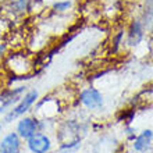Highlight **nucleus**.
<instances>
[{
  "label": "nucleus",
  "instance_id": "nucleus-1",
  "mask_svg": "<svg viewBox=\"0 0 153 153\" xmlns=\"http://www.w3.org/2000/svg\"><path fill=\"white\" fill-rule=\"evenodd\" d=\"M38 99H39V92H38L36 89L27 91L20 100L17 102L16 105L6 113L4 121L6 123H11V121H16L17 118H21L25 113H28L29 110H31V107L36 103Z\"/></svg>",
  "mask_w": 153,
  "mask_h": 153
},
{
  "label": "nucleus",
  "instance_id": "nucleus-2",
  "mask_svg": "<svg viewBox=\"0 0 153 153\" xmlns=\"http://www.w3.org/2000/svg\"><path fill=\"white\" fill-rule=\"evenodd\" d=\"M78 102L89 111H99L105 107V96L99 89L88 86L84 88L78 95Z\"/></svg>",
  "mask_w": 153,
  "mask_h": 153
},
{
  "label": "nucleus",
  "instance_id": "nucleus-3",
  "mask_svg": "<svg viewBox=\"0 0 153 153\" xmlns=\"http://www.w3.org/2000/svg\"><path fill=\"white\" fill-rule=\"evenodd\" d=\"M146 29L141 18H134L125 29V45L128 48H138L145 40Z\"/></svg>",
  "mask_w": 153,
  "mask_h": 153
},
{
  "label": "nucleus",
  "instance_id": "nucleus-4",
  "mask_svg": "<svg viewBox=\"0 0 153 153\" xmlns=\"http://www.w3.org/2000/svg\"><path fill=\"white\" fill-rule=\"evenodd\" d=\"M40 129V121L35 116H22L17 123L16 132L21 139H28Z\"/></svg>",
  "mask_w": 153,
  "mask_h": 153
},
{
  "label": "nucleus",
  "instance_id": "nucleus-5",
  "mask_svg": "<svg viewBox=\"0 0 153 153\" xmlns=\"http://www.w3.org/2000/svg\"><path fill=\"white\" fill-rule=\"evenodd\" d=\"M27 145L32 153H48L52 148V141H50L49 135L38 131L27 139Z\"/></svg>",
  "mask_w": 153,
  "mask_h": 153
},
{
  "label": "nucleus",
  "instance_id": "nucleus-6",
  "mask_svg": "<svg viewBox=\"0 0 153 153\" xmlns=\"http://www.w3.org/2000/svg\"><path fill=\"white\" fill-rule=\"evenodd\" d=\"M153 142V129L146 128L138 134L132 141V149L138 153H146Z\"/></svg>",
  "mask_w": 153,
  "mask_h": 153
},
{
  "label": "nucleus",
  "instance_id": "nucleus-7",
  "mask_svg": "<svg viewBox=\"0 0 153 153\" xmlns=\"http://www.w3.org/2000/svg\"><path fill=\"white\" fill-rule=\"evenodd\" d=\"M1 153H20L21 152V138L17 132H8L0 142Z\"/></svg>",
  "mask_w": 153,
  "mask_h": 153
},
{
  "label": "nucleus",
  "instance_id": "nucleus-8",
  "mask_svg": "<svg viewBox=\"0 0 153 153\" xmlns=\"http://www.w3.org/2000/svg\"><path fill=\"white\" fill-rule=\"evenodd\" d=\"M141 21L143 27H145L146 32L153 33V0L152 1H146V6L142 13Z\"/></svg>",
  "mask_w": 153,
  "mask_h": 153
},
{
  "label": "nucleus",
  "instance_id": "nucleus-9",
  "mask_svg": "<svg viewBox=\"0 0 153 153\" xmlns=\"http://www.w3.org/2000/svg\"><path fill=\"white\" fill-rule=\"evenodd\" d=\"M125 43V29H118L116 33H113L111 36V40H110V48H111V52L117 53L120 52L123 46Z\"/></svg>",
  "mask_w": 153,
  "mask_h": 153
},
{
  "label": "nucleus",
  "instance_id": "nucleus-10",
  "mask_svg": "<svg viewBox=\"0 0 153 153\" xmlns=\"http://www.w3.org/2000/svg\"><path fill=\"white\" fill-rule=\"evenodd\" d=\"M81 138H74L68 142H63L60 145V152L61 153H73L81 148Z\"/></svg>",
  "mask_w": 153,
  "mask_h": 153
},
{
  "label": "nucleus",
  "instance_id": "nucleus-11",
  "mask_svg": "<svg viewBox=\"0 0 153 153\" xmlns=\"http://www.w3.org/2000/svg\"><path fill=\"white\" fill-rule=\"evenodd\" d=\"M135 114H137V110H135V107L125 109V110H123V111L120 113L118 121H123V123H125V125H131V124H132V120H134V117H135Z\"/></svg>",
  "mask_w": 153,
  "mask_h": 153
},
{
  "label": "nucleus",
  "instance_id": "nucleus-12",
  "mask_svg": "<svg viewBox=\"0 0 153 153\" xmlns=\"http://www.w3.org/2000/svg\"><path fill=\"white\" fill-rule=\"evenodd\" d=\"M71 4L73 3L70 0H60V1H56V3L53 4V10L57 13H64L71 7Z\"/></svg>",
  "mask_w": 153,
  "mask_h": 153
},
{
  "label": "nucleus",
  "instance_id": "nucleus-13",
  "mask_svg": "<svg viewBox=\"0 0 153 153\" xmlns=\"http://www.w3.org/2000/svg\"><path fill=\"white\" fill-rule=\"evenodd\" d=\"M29 3H31V0H16L14 1V8H16V11L22 13L29 8Z\"/></svg>",
  "mask_w": 153,
  "mask_h": 153
},
{
  "label": "nucleus",
  "instance_id": "nucleus-14",
  "mask_svg": "<svg viewBox=\"0 0 153 153\" xmlns=\"http://www.w3.org/2000/svg\"><path fill=\"white\" fill-rule=\"evenodd\" d=\"M124 134L127 135V139H128V141H131V142H132L134 139H135V137L138 135L137 129L134 128L132 125H125V127H124Z\"/></svg>",
  "mask_w": 153,
  "mask_h": 153
},
{
  "label": "nucleus",
  "instance_id": "nucleus-15",
  "mask_svg": "<svg viewBox=\"0 0 153 153\" xmlns=\"http://www.w3.org/2000/svg\"><path fill=\"white\" fill-rule=\"evenodd\" d=\"M6 49H7V48H6V45H4V43H0V59H1V56H3L4 53H6Z\"/></svg>",
  "mask_w": 153,
  "mask_h": 153
},
{
  "label": "nucleus",
  "instance_id": "nucleus-16",
  "mask_svg": "<svg viewBox=\"0 0 153 153\" xmlns=\"http://www.w3.org/2000/svg\"><path fill=\"white\" fill-rule=\"evenodd\" d=\"M1 129H3V123L0 121V134H1Z\"/></svg>",
  "mask_w": 153,
  "mask_h": 153
},
{
  "label": "nucleus",
  "instance_id": "nucleus-17",
  "mask_svg": "<svg viewBox=\"0 0 153 153\" xmlns=\"http://www.w3.org/2000/svg\"><path fill=\"white\" fill-rule=\"evenodd\" d=\"M123 153H128V152H123Z\"/></svg>",
  "mask_w": 153,
  "mask_h": 153
},
{
  "label": "nucleus",
  "instance_id": "nucleus-18",
  "mask_svg": "<svg viewBox=\"0 0 153 153\" xmlns=\"http://www.w3.org/2000/svg\"><path fill=\"white\" fill-rule=\"evenodd\" d=\"M0 153H1V152H0Z\"/></svg>",
  "mask_w": 153,
  "mask_h": 153
}]
</instances>
